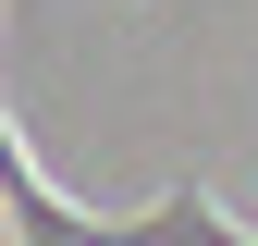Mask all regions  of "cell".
Segmentation results:
<instances>
[{"mask_svg":"<svg viewBox=\"0 0 258 246\" xmlns=\"http://www.w3.org/2000/svg\"><path fill=\"white\" fill-rule=\"evenodd\" d=\"M0 209H13V246H123V222H99V209H74V197L37 184L25 123H0Z\"/></svg>","mask_w":258,"mask_h":246,"instance_id":"6da1fadb","label":"cell"}]
</instances>
